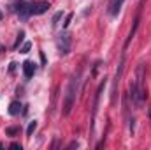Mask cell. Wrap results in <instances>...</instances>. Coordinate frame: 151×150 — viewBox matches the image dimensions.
I'll use <instances>...</instances> for the list:
<instances>
[{"mask_svg": "<svg viewBox=\"0 0 151 150\" xmlns=\"http://www.w3.org/2000/svg\"><path fill=\"white\" fill-rule=\"evenodd\" d=\"M130 97L137 108L142 106L144 103V90H142V64L137 67V79L130 85Z\"/></svg>", "mask_w": 151, "mask_h": 150, "instance_id": "1", "label": "cell"}, {"mask_svg": "<svg viewBox=\"0 0 151 150\" xmlns=\"http://www.w3.org/2000/svg\"><path fill=\"white\" fill-rule=\"evenodd\" d=\"M77 83H79V76H74L69 83V88H67V94H65V106H63V115H69L72 110V104H74V97L76 92H77Z\"/></svg>", "mask_w": 151, "mask_h": 150, "instance_id": "2", "label": "cell"}, {"mask_svg": "<svg viewBox=\"0 0 151 150\" xmlns=\"http://www.w3.org/2000/svg\"><path fill=\"white\" fill-rule=\"evenodd\" d=\"M56 46H58L60 53L67 55V53L70 51V36H69V34H62V36L58 37V41H56Z\"/></svg>", "mask_w": 151, "mask_h": 150, "instance_id": "3", "label": "cell"}, {"mask_svg": "<svg viewBox=\"0 0 151 150\" xmlns=\"http://www.w3.org/2000/svg\"><path fill=\"white\" fill-rule=\"evenodd\" d=\"M49 9V2H46V0H40V2H34V4H30V11H32V14H44L46 11Z\"/></svg>", "mask_w": 151, "mask_h": 150, "instance_id": "4", "label": "cell"}, {"mask_svg": "<svg viewBox=\"0 0 151 150\" xmlns=\"http://www.w3.org/2000/svg\"><path fill=\"white\" fill-rule=\"evenodd\" d=\"M16 11H18V14H19L21 20H27V18L32 14V11H30V4H27V2H19L18 7H16Z\"/></svg>", "mask_w": 151, "mask_h": 150, "instance_id": "5", "label": "cell"}, {"mask_svg": "<svg viewBox=\"0 0 151 150\" xmlns=\"http://www.w3.org/2000/svg\"><path fill=\"white\" fill-rule=\"evenodd\" d=\"M123 4H125V0H111V4H109V14L111 16H118V12L121 11V7H123Z\"/></svg>", "mask_w": 151, "mask_h": 150, "instance_id": "6", "label": "cell"}, {"mask_svg": "<svg viewBox=\"0 0 151 150\" xmlns=\"http://www.w3.org/2000/svg\"><path fill=\"white\" fill-rule=\"evenodd\" d=\"M23 74H25V78H32L35 74V64L30 62V60L23 62Z\"/></svg>", "mask_w": 151, "mask_h": 150, "instance_id": "7", "label": "cell"}, {"mask_svg": "<svg viewBox=\"0 0 151 150\" xmlns=\"http://www.w3.org/2000/svg\"><path fill=\"white\" fill-rule=\"evenodd\" d=\"M21 110V104H19V101H12L11 104H9V113L11 115H18Z\"/></svg>", "mask_w": 151, "mask_h": 150, "instance_id": "8", "label": "cell"}, {"mask_svg": "<svg viewBox=\"0 0 151 150\" xmlns=\"http://www.w3.org/2000/svg\"><path fill=\"white\" fill-rule=\"evenodd\" d=\"M35 127H37V122L34 120V122H30L28 124V127H27V136H32L34 134V131H35Z\"/></svg>", "mask_w": 151, "mask_h": 150, "instance_id": "9", "label": "cell"}, {"mask_svg": "<svg viewBox=\"0 0 151 150\" xmlns=\"http://www.w3.org/2000/svg\"><path fill=\"white\" fill-rule=\"evenodd\" d=\"M23 37H25V32H19V34H18V41H16V44H14V50H18V48H19V44H21Z\"/></svg>", "mask_w": 151, "mask_h": 150, "instance_id": "10", "label": "cell"}, {"mask_svg": "<svg viewBox=\"0 0 151 150\" xmlns=\"http://www.w3.org/2000/svg\"><path fill=\"white\" fill-rule=\"evenodd\" d=\"M30 48H32V42H25V44L21 46V50H19V51H21V53H28V51H30Z\"/></svg>", "mask_w": 151, "mask_h": 150, "instance_id": "11", "label": "cell"}, {"mask_svg": "<svg viewBox=\"0 0 151 150\" xmlns=\"http://www.w3.org/2000/svg\"><path fill=\"white\" fill-rule=\"evenodd\" d=\"M70 20H72V14H67V18H65V23H63V28H67V27L70 25Z\"/></svg>", "mask_w": 151, "mask_h": 150, "instance_id": "12", "label": "cell"}, {"mask_svg": "<svg viewBox=\"0 0 151 150\" xmlns=\"http://www.w3.org/2000/svg\"><path fill=\"white\" fill-rule=\"evenodd\" d=\"M60 18H62V12H56V14H55V16H53V25H56V23H58V20H60Z\"/></svg>", "mask_w": 151, "mask_h": 150, "instance_id": "13", "label": "cell"}, {"mask_svg": "<svg viewBox=\"0 0 151 150\" xmlns=\"http://www.w3.org/2000/svg\"><path fill=\"white\" fill-rule=\"evenodd\" d=\"M16 131H18V129H16V127H9V129H7V133H9V134H14V133H16Z\"/></svg>", "mask_w": 151, "mask_h": 150, "instance_id": "14", "label": "cell"}, {"mask_svg": "<svg viewBox=\"0 0 151 150\" xmlns=\"http://www.w3.org/2000/svg\"><path fill=\"white\" fill-rule=\"evenodd\" d=\"M11 149H19V150H21V145H19V143H12V145H11Z\"/></svg>", "mask_w": 151, "mask_h": 150, "instance_id": "15", "label": "cell"}, {"mask_svg": "<svg viewBox=\"0 0 151 150\" xmlns=\"http://www.w3.org/2000/svg\"><path fill=\"white\" fill-rule=\"evenodd\" d=\"M2 18H4V14H2V11H0V20H2Z\"/></svg>", "mask_w": 151, "mask_h": 150, "instance_id": "16", "label": "cell"}, {"mask_svg": "<svg viewBox=\"0 0 151 150\" xmlns=\"http://www.w3.org/2000/svg\"><path fill=\"white\" fill-rule=\"evenodd\" d=\"M150 117H151V108H150Z\"/></svg>", "mask_w": 151, "mask_h": 150, "instance_id": "17", "label": "cell"}]
</instances>
